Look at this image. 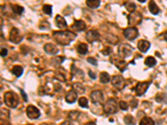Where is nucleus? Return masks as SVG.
Returning a JSON list of instances; mask_svg holds the SVG:
<instances>
[{
    "label": "nucleus",
    "instance_id": "nucleus-1",
    "mask_svg": "<svg viewBox=\"0 0 167 125\" xmlns=\"http://www.w3.org/2000/svg\"><path fill=\"white\" fill-rule=\"evenodd\" d=\"M54 39L61 45H68L76 38V34L71 31H58L53 33Z\"/></svg>",
    "mask_w": 167,
    "mask_h": 125
},
{
    "label": "nucleus",
    "instance_id": "nucleus-2",
    "mask_svg": "<svg viewBox=\"0 0 167 125\" xmlns=\"http://www.w3.org/2000/svg\"><path fill=\"white\" fill-rule=\"evenodd\" d=\"M18 95L14 92H6L4 94V103L9 108H16L18 105Z\"/></svg>",
    "mask_w": 167,
    "mask_h": 125
},
{
    "label": "nucleus",
    "instance_id": "nucleus-3",
    "mask_svg": "<svg viewBox=\"0 0 167 125\" xmlns=\"http://www.w3.org/2000/svg\"><path fill=\"white\" fill-rule=\"evenodd\" d=\"M104 112L107 114H113L117 112V103L115 99H110L104 104Z\"/></svg>",
    "mask_w": 167,
    "mask_h": 125
},
{
    "label": "nucleus",
    "instance_id": "nucleus-4",
    "mask_svg": "<svg viewBox=\"0 0 167 125\" xmlns=\"http://www.w3.org/2000/svg\"><path fill=\"white\" fill-rule=\"evenodd\" d=\"M132 50L133 48L131 47L130 44L128 43H122L119 46V49H118V54L120 58H128L129 56H130L132 54Z\"/></svg>",
    "mask_w": 167,
    "mask_h": 125
},
{
    "label": "nucleus",
    "instance_id": "nucleus-5",
    "mask_svg": "<svg viewBox=\"0 0 167 125\" xmlns=\"http://www.w3.org/2000/svg\"><path fill=\"white\" fill-rule=\"evenodd\" d=\"M24 39L23 35L21 34L20 31L17 28H13L9 33V40L14 43H19Z\"/></svg>",
    "mask_w": 167,
    "mask_h": 125
},
{
    "label": "nucleus",
    "instance_id": "nucleus-6",
    "mask_svg": "<svg viewBox=\"0 0 167 125\" xmlns=\"http://www.w3.org/2000/svg\"><path fill=\"white\" fill-rule=\"evenodd\" d=\"M123 33H124L125 38L130 41L135 40L139 35V32L137 30V29H135L134 27H130V28L125 29Z\"/></svg>",
    "mask_w": 167,
    "mask_h": 125
},
{
    "label": "nucleus",
    "instance_id": "nucleus-7",
    "mask_svg": "<svg viewBox=\"0 0 167 125\" xmlns=\"http://www.w3.org/2000/svg\"><path fill=\"white\" fill-rule=\"evenodd\" d=\"M142 20V17L141 14L138 12H133L130 13V14L128 16V24L130 26H134V25H137V24H140Z\"/></svg>",
    "mask_w": 167,
    "mask_h": 125
},
{
    "label": "nucleus",
    "instance_id": "nucleus-8",
    "mask_svg": "<svg viewBox=\"0 0 167 125\" xmlns=\"http://www.w3.org/2000/svg\"><path fill=\"white\" fill-rule=\"evenodd\" d=\"M112 84L115 88H117L118 90H122L124 89V88L125 87V79L122 76L120 75H115L112 78Z\"/></svg>",
    "mask_w": 167,
    "mask_h": 125
},
{
    "label": "nucleus",
    "instance_id": "nucleus-9",
    "mask_svg": "<svg viewBox=\"0 0 167 125\" xmlns=\"http://www.w3.org/2000/svg\"><path fill=\"white\" fill-rule=\"evenodd\" d=\"M90 99L93 103H104V94L100 90H95L90 94Z\"/></svg>",
    "mask_w": 167,
    "mask_h": 125
},
{
    "label": "nucleus",
    "instance_id": "nucleus-10",
    "mask_svg": "<svg viewBox=\"0 0 167 125\" xmlns=\"http://www.w3.org/2000/svg\"><path fill=\"white\" fill-rule=\"evenodd\" d=\"M151 85L150 82H141L137 84L136 88H135V92L137 96H142L144 94H145V92L147 91L148 88Z\"/></svg>",
    "mask_w": 167,
    "mask_h": 125
},
{
    "label": "nucleus",
    "instance_id": "nucleus-11",
    "mask_svg": "<svg viewBox=\"0 0 167 125\" xmlns=\"http://www.w3.org/2000/svg\"><path fill=\"white\" fill-rule=\"evenodd\" d=\"M26 113H27L28 117L30 119H36L40 116V110L33 105H29L27 107Z\"/></svg>",
    "mask_w": 167,
    "mask_h": 125
},
{
    "label": "nucleus",
    "instance_id": "nucleus-12",
    "mask_svg": "<svg viewBox=\"0 0 167 125\" xmlns=\"http://www.w3.org/2000/svg\"><path fill=\"white\" fill-rule=\"evenodd\" d=\"M100 38V34L97 30H89L86 33V39L89 43H94Z\"/></svg>",
    "mask_w": 167,
    "mask_h": 125
},
{
    "label": "nucleus",
    "instance_id": "nucleus-13",
    "mask_svg": "<svg viewBox=\"0 0 167 125\" xmlns=\"http://www.w3.org/2000/svg\"><path fill=\"white\" fill-rule=\"evenodd\" d=\"M151 47V43L146 41V40H140L138 42V44H137V48L141 52V53H146L148 51V49Z\"/></svg>",
    "mask_w": 167,
    "mask_h": 125
},
{
    "label": "nucleus",
    "instance_id": "nucleus-14",
    "mask_svg": "<svg viewBox=\"0 0 167 125\" xmlns=\"http://www.w3.org/2000/svg\"><path fill=\"white\" fill-rule=\"evenodd\" d=\"M71 28L72 29H74V31L80 32L85 29L86 25L83 20H76V21H74V23L72 25Z\"/></svg>",
    "mask_w": 167,
    "mask_h": 125
},
{
    "label": "nucleus",
    "instance_id": "nucleus-15",
    "mask_svg": "<svg viewBox=\"0 0 167 125\" xmlns=\"http://www.w3.org/2000/svg\"><path fill=\"white\" fill-rule=\"evenodd\" d=\"M44 49L47 54L51 55L57 54L59 52V48L53 43H46L44 47Z\"/></svg>",
    "mask_w": 167,
    "mask_h": 125
},
{
    "label": "nucleus",
    "instance_id": "nucleus-16",
    "mask_svg": "<svg viewBox=\"0 0 167 125\" xmlns=\"http://www.w3.org/2000/svg\"><path fill=\"white\" fill-rule=\"evenodd\" d=\"M56 26L60 29H65L67 28V23L64 18L60 15H57L55 18Z\"/></svg>",
    "mask_w": 167,
    "mask_h": 125
},
{
    "label": "nucleus",
    "instance_id": "nucleus-17",
    "mask_svg": "<svg viewBox=\"0 0 167 125\" xmlns=\"http://www.w3.org/2000/svg\"><path fill=\"white\" fill-rule=\"evenodd\" d=\"M77 94H78L74 90L70 91L65 96V101L67 102V103H74V102L76 101V99H77Z\"/></svg>",
    "mask_w": 167,
    "mask_h": 125
},
{
    "label": "nucleus",
    "instance_id": "nucleus-18",
    "mask_svg": "<svg viewBox=\"0 0 167 125\" xmlns=\"http://www.w3.org/2000/svg\"><path fill=\"white\" fill-rule=\"evenodd\" d=\"M149 10H150L151 14H154V15H156V14H159V7L156 5V3H155L154 0H151L150 3H149Z\"/></svg>",
    "mask_w": 167,
    "mask_h": 125
},
{
    "label": "nucleus",
    "instance_id": "nucleus-19",
    "mask_svg": "<svg viewBox=\"0 0 167 125\" xmlns=\"http://www.w3.org/2000/svg\"><path fill=\"white\" fill-rule=\"evenodd\" d=\"M155 100L158 103H167V94L164 93H159L155 96Z\"/></svg>",
    "mask_w": 167,
    "mask_h": 125
},
{
    "label": "nucleus",
    "instance_id": "nucleus-20",
    "mask_svg": "<svg viewBox=\"0 0 167 125\" xmlns=\"http://www.w3.org/2000/svg\"><path fill=\"white\" fill-rule=\"evenodd\" d=\"M77 52L80 54H86L88 53V45L86 43H80L77 47Z\"/></svg>",
    "mask_w": 167,
    "mask_h": 125
},
{
    "label": "nucleus",
    "instance_id": "nucleus-21",
    "mask_svg": "<svg viewBox=\"0 0 167 125\" xmlns=\"http://www.w3.org/2000/svg\"><path fill=\"white\" fill-rule=\"evenodd\" d=\"M73 88H74V90L77 94H82L83 93H85V87L83 86L81 84H80V83H75V84H73Z\"/></svg>",
    "mask_w": 167,
    "mask_h": 125
},
{
    "label": "nucleus",
    "instance_id": "nucleus-22",
    "mask_svg": "<svg viewBox=\"0 0 167 125\" xmlns=\"http://www.w3.org/2000/svg\"><path fill=\"white\" fill-rule=\"evenodd\" d=\"M86 4L89 8H97L100 4V0H86Z\"/></svg>",
    "mask_w": 167,
    "mask_h": 125
},
{
    "label": "nucleus",
    "instance_id": "nucleus-23",
    "mask_svg": "<svg viewBox=\"0 0 167 125\" xmlns=\"http://www.w3.org/2000/svg\"><path fill=\"white\" fill-rule=\"evenodd\" d=\"M100 80L102 84H108L110 80V75L108 73L106 72H103L100 73Z\"/></svg>",
    "mask_w": 167,
    "mask_h": 125
},
{
    "label": "nucleus",
    "instance_id": "nucleus-24",
    "mask_svg": "<svg viewBox=\"0 0 167 125\" xmlns=\"http://www.w3.org/2000/svg\"><path fill=\"white\" fill-rule=\"evenodd\" d=\"M11 8H12L13 12H14L15 14H18V15L22 14V13L24 12V8H23L22 6L18 5V4H12V5H11Z\"/></svg>",
    "mask_w": 167,
    "mask_h": 125
},
{
    "label": "nucleus",
    "instance_id": "nucleus-25",
    "mask_svg": "<svg viewBox=\"0 0 167 125\" xmlns=\"http://www.w3.org/2000/svg\"><path fill=\"white\" fill-rule=\"evenodd\" d=\"M23 72H24V69L21 66H18V65H16L12 69V73L16 76V77H20L22 74H23Z\"/></svg>",
    "mask_w": 167,
    "mask_h": 125
},
{
    "label": "nucleus",
    "instance_id": "nucleus-26",
    "mask_svg": "<svg viewBox=\"0 0 167 125\" xmlns=\"http://www.w3.org/2000/svg\"><path fill=\"white\" fill-rule=\"evenodd\" d=\"M64 60V57L63 56H57L51 59V63L54 65V66H58L59 64H61L63 61Z\"/></svg>",
    "mask_w": 167,
    "mask_h": 125
},
{
    "label": "nucleus",
    "instance_id": "nucleus-27",
    "mask_svg": "<svg viewBox=\"0 0 167 125\" xmlns=\"http://www.w3.org/2000/svg\"><path fill=\"white\" fill-rule=\"evenodd\" d=\"M115 65H116V67H117L121 72H124V71L125 70V69H126L127 63H126L125 61H124V60H117V61L115 62Z\"/></svg>",
    "mask_w": 167,
    "mask_h": 125
},
{
    "label": "nucleus",
    "instance_id": "nucleus-28",
    "mask_svg": "<svg viewBox=\"0 0 167 125\" xmlns=\"http://www.w3.org/2000/svg\"><path fill=\"white\" fill-rule=\"evenodd\" d=\"M124 121H125L126 125H135V123H136L135 118L131 115H126L125 117L124 118Z\"/></svg>",
    "mask_w": 167,
    "mask_h": 125
},
{
    "label": "nucleus",
    "instance_id": "nucleus-29",
    "mask_svg": "<svg viewBox=\"0 0 167 125\" xmlns=\"http://www.w3.org/2000/svg\"><path fill=\"white\" fill-rule=\"evenodd\" d=\"M105 39L106 40L110 43H112V44H115L118 41H119V39L118 37L113 35V34H107L105 36Z\"/></svg>",
    "mask_w": 167,
    "mask_h": 125
},
{
    "label": "nucleus",
    "instance_id": "nucleus-30",
    "mask_svg": "<svg viewBox=\"0 0 167 125\" xmlns=\"http://www.w3.org/2000/svg\"><path fill=\"white\" fill-rule=\"evenodd\" d=\"M145 63L148 67H154L156 64V60L153 57H147L145 60Z\"/></svg>",
    "mask_w": 167,
    "mask_h": 125
},
{
    "label": "nucleus",
    "instance_id": "nucleus-31",
    "mask_svg": "<svg viewBox=\"0 0 167 125\" xmlns=\"http://www.w3.org/2000/svg\"><path fill=\"white\" fill-rule=\"evenodd\" d=\"M125 7L127 9L128 12L130 13H133L135 11V8H136V5H135V3L133 2H129V3H125Z\"/></svg>",
    "mask_w": 167,
    "mask_h": 125
},
{
    "label": "nucleus",
    "instance_id": "nucleus-32",
    "mask_svg": "<svg viewBox=\"0 0 167 125\" xmlns=\"http://www.w3.org/2000/svg\"><path fill=\"white\" fill-rule=\"evenodd\" d=\"M140 125H155V122L153 121V119L151 118L145 117L141 119Z\"/></svg>",
    "mask_w": 167,
    "mask_h": 125
},
{
    "label": "nucleus",
    "instance_id": "nucleus-33",
    "mask_svg": "<svg viewBox=\"0 0 167 125\" xmlns=\"http://www.w3.org/2000/svg\"><path fill=\"white\" fill-rule=\"evenodd\" d=\"M80 114V113L79 111H71L69 113V118H70L71 120H77Z\"/></svg>",
    "mask_w": 167,
    "mask_h": 125
},
{
    "label": "nucleus",
    "instance_id": "nucleus-34",
    "mask_svg": "<svg viewBox=\"0 0 167 125\" xmlns=\"http://www.w3.org/2000/svg\"><path fill=\"white\" fill-rule=\"evenodd\" d=\"M79 104L82 108H88V99L85 97H82L79 99Z\"/></svg>",
    "mask_w": 167,
    "mask_h": 125
},
{
    "label": "nucleus",
    "instance_id": "nucleus-35",
    "mask_svg": "<svg viewBox=\"0 0 167 125\" xmlns=\"http://www.w3.org/2000/svg\"><path fill=\"white\" fill-rule=\"evenodd\" d=\"M43 12L48 15H51L52 14V6L48 5V4H45L43 7Z\"/></svg>",
    "mask_w": 167,
    "mask_h": 125
},
{
    "label": "nucleus",
    "instance_id": "nucleus-36",
    "mask_svg": "<svg viewBox=\"0 0 167 125\" xmlns=\"http://www.w3.org/2000/svg\"><path fill=\"white\" fill-rule=\"evenodd\" d=\"M1 116L3 117H5V118H9V116H10V113H9V111H8V109H1Z\"/></svg>",
    "mask_w": 167,
    "mask_h": 125
},
{
    "label": "nucleus",
    "instance_id": "nucleus-37",
    "mask_svg": "<svg viewBox=\"0 0 167 125\" xmlns=\"http://www.w3.org/2000/svg\"><path fill=\"white\" fill-rule=\"evenodd\" d=\"M49 27H50V25L48 24V22H46V21H44V22H42L41 24H40V28L41 29H44V30H47L49 29Z\"/></svg>",
    "mask_w": 167,
    "mask_h": 125
},
{
    "label": "nucleus",
    "instance_id": "nucleus-38",
    "mask_svg": "<svg viewBox=\"0 0 167 125\" xmlns=\"http://www.w3.org/2000/svg\"><path fill=\"white\" fill-rule=\"evenodd\" d=\"M128 103L126 102L125 101H120L119 102V108L121 109L122 110L125 111V110L128 109Z\"/></svg>",
    "mask_w": 167,
    "mask_h": 125
},
{
    "label": "nucleus",
    "instance_id": "nucleus-39",
    "mask_svg": "<svg viewBox=\"0 0 167 125\" xmlns=\"http://www.w3.org/2000/svg\"><path fill=\"white\" fill-rule=\"evenodd\" d=\"M112 52V50H111V48L110 47H105L104 48L103 50L101 51V53L103 54L104 55H110V53Z\"/></svg>",
    "mask_w": 167,
    "mask_h": 125
},
{
    "label": "nucleus",
    "instance_id": "nucleus-40",
    "mask_svg": "<svg viewBox=\"0 0 167 125\" xmlns=\"http://www.w3.org/2000/svg\"><path fill=\"white\" fill-rule=\"evenodd\" d=\"M87 61L89 62V63H91L92 65H94V66H97V64H98L97 60H96L95 58H92V57H90V58H88Z\"/></svg>",
    "mask_w": 167,
    "mask_h": 125
},
{
    "label": "nucleus",
    "instance_id": "nucleus-41",
    "mask_svg": "<svg viewBox=\"0 0 167 125\" xmlns=\"http://www.w3.org/2000/svg\"><path fill=\"white\" fill-rule=\"evenodd\" d=\"M0 54H1V56H2V57H6L7 54H8V49L5 48H1Z\"/></svg>",
    "mask_w": 167,
    "mask_h": 125
},
{
    "label": "nucleus",
    "instance_id": "nucleus-42",
    "mask_svg": "<svg viewBox=\"0 0 167 125\" xmlns=\"http://www.w3.org/2000/svg\"><path fill=\"white\" fill-rule=\"evenodd\" d=\"M1 125H11V124L8 122V120H6V119H1Z\"/></svg>",
    "mask_w": 167,
    "mask_h": 125
},
{
    "label": "nucleus",
    "instance_id": "nucleus-43",
    "mask_svg": "<svg viewBox=\"0 0 167 125\" xmlns=\"http://www.w3.org/2000/svg\"><path fill=\"white\" fill-rule=\"evenodd\" d=\"M20 92H21V94H22V97H23V99H24V101H25V102L28 101V97H27V95H26V94H25L24 91H23V89H20Z\"/></svg>",
    "mask_w": 167,
    "mask_h": 125
},
{
    "label": "nucleus",
    "instance_id": "nucleus-44",
    "mask_svg": "<svg viewBox=\"0 0 167 125\" xmlns=\"http://www.w3.org/2000/svg\"><path fill=\"white\" fill-rule=\"evenodd\" d=\"M89 77L91 78H93V79H95V74L92 72V71H89Z\"/></svg>",
    "mask_w": 167,
    "mask_h": 125
},
{
    "label": "nucleus",
    "instance_id": "nucleus-45",
    "mask_svg": "<svg viewBox=\"0 0 167 125\" xmlns=\"http://www.w3.org/2000/svg\"><path fill=\"white\" fill-rule=\"evenodd\" d=\"M60 125H74V124L72 123L71 121H68V120H67V121H64V122H63V123H62Z\"/></svg>",
    "mask_w": 167,
    "mask_h": 125
},
{
    "label": "nucleus",
    "instance_id": "nucleus-46",
    "mask_svg": "<svg viewBox=\"0 0 167 125\" xmlns=\"http://www.w3.org/2000/svg\"><path fill=\"white\" fill-rule=\"evenodd\" d=\"M85 125H96L95 123H94V122H89V123H86Z\"/></svg>",
    "mask_w": 167,
    "mask_h": 125
},
{
    "label": "nucleus",
    "instance_id": "nucleus-47",
    "mask_svg": "<svg viewBox=\"0 0 167 125\" xmlns=\"http://www.w3.org/2000/svg\"><path fill=\"white\" fill-rule=\"evenodd\" d=\"M164 39L166 41H167V32H166L165 33H164Z\"/></svg>",
    "mask_w": 167,
    "mask_h": 125
},
{
    "label": "nucleus",
    "instance_id": "nucleus-48",
    "mask_svg": "<svg viewBox=\"0 0 167 125\" xmlns=\"http://www.w3.org/2000/svg\"><path fill=\"white\" fill-rule=\"evenodd\" d=\"M138 1H139L140 3H145V2L146 0H138Z\"/></svg>",
    "mask_w": 167,
    "mask_h": 125
},
{
    "label": "nucleus",
    "instance_id": "nucleus-49",
    "mask_svg": "<svg viewBox=\"0 0 167 125\" xmlns=\"http://www.w3.org/2000/svg\"><path fill=\"white\" fill-rule=\"evenodd\" d=\"M40 125H48V124H41Z\"/></svg>",
    "mask_w": 167,
    "mask_h": 125
}]
</instances>
